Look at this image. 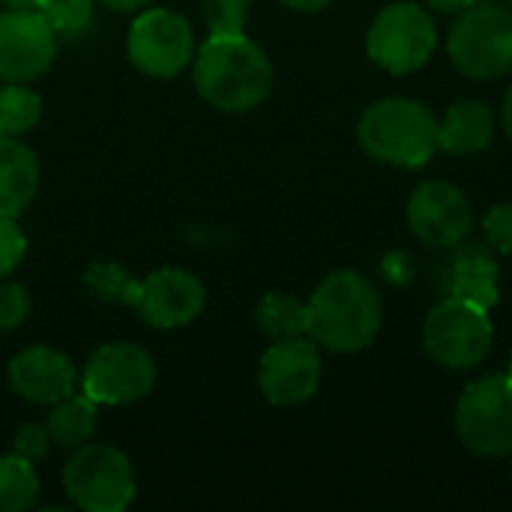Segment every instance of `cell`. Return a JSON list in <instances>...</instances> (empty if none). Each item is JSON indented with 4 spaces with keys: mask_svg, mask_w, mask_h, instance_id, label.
<instances>
[{
    "mask_svg": "<svg viewBox=\"0 0 512 512\" xmlns=\"http://www.w3.org/2000/svg\"><path fill=\"white\" fill-rule=\"evenodd\" d=\"M474 3H480V0H429V6L438 9V12H465Z\"/></svg>",
    "mask_w": 512,
    "mask_h": 512,
    "instance_id": "f546056e",
    "label": "cell"
},
{
    "mask_svg": "<svg viewBox=\"0 0 512 512\" xmlns=\"http://www.w3.org/2000/svg\"><path fill=\"white\" fill-rule=\"evenodd\" d=\"M501 120H504V132L512 141V87L507 90V99H504V111H501Z\"/></svg>",
    "mask_w": 512,
    "mask_h": 512,
    "instance_id": "d6a6232c",
    "label": "cell"
},
{
    "mask_svg": "<svg viewBox=\"0 0 512 512\" xmlns=\"http://www.w3.org/2000/svg\"><path fill=\"white\" fill-rule=\"evenodd\" d=\"M69 501L84 512H123L135 498L129 459L111 444H81L63 468Z\"/></svg>",
    "mask_w": 512,
    "mask_h": 512,
    "instance_id": "8992f818",
    "label": "cell"
},
{
    "mask_svg": "<svg viewBox=\"0 0 512 512\" xmlns=\"http://www.w3.org/2000/svg\"><path fill=\"white\" fill-rule=\"evenodd\" d=\"M99 3L108 6V9H114V12H135V9L147 6L150 0H99Z\"/></svg>",
    "mask_w": 512,
    "mask_h": 512,
    "instance_id": "4dcf8cb0",
    "label": "cell"
},
{
    "mask_svg": "<svg viewBox=\"0 0 512 512\" xmlns=\"http://www.w3.org/2000/svg\"><path fill=\"white\" fill-rule=\"evenodd\" d=\"M357 138L360 147L378 162L420 168L438 150V117L417 99L390 96L363 111Z\"/></svg>",
    "mask_w": 512,
    "mask_h": 512,
    "instance_id": "3957f363",
    "label": "cell"
},
{
    "mask_svg": "<svg viewBox=\"0 0 512 512\" xmlns=\"http://www.w3.org/2000/svg\"><path fill=\"white\" fill-rule=\"evenodd\" d=\"M207 303L204 282L180 267H162L147 279H138L132 306L135 315L156 330H177L192 324Z\"/></svg>",
    "mask_w": 512,
    "mask_h": 512,
    "instance_id": "4fadbf2b",
    "label": "cell"
},
{
    "mask_svg": "<svg viewBox=\"0 0 512 512\" xmlns=\"http://www.w3.org/2000/svg\"><path fill=\"white\" fill-rule=\"evenodd\" d=\"M195 87L219 111H252L273 90V63L246 33H210L195 51Z\"/></svg>",
    "mask_w": 512,
    "mask_h": 512,
    "instance_id": "6da1fadb",
    "label": "cell"
},
{
    "mask_svg": "<svg viewBox=\"0 0 512 512\" xmlns=\"http://www.w3.org/2000/svg\"><path fill=\"white\" fill-rule=\"evenodd\" d=\"M129 60L153 78H174L195 60L189 21L171 9H147L129 30Z\"/></svg>",
    "mask_w": 512,
    "mask_h": 512,
    "instance_id": "30bf717a",
    "label": "cell"
},
{
    "mask_svg": "<svg viewBox=\"0 0 512 512\" xmlns=\"http://www.w3.org/2000/svg\"><path fill=\"white\" fill-rule=\"evenodd\" d=\"M156 384L153 357L132 342H111L90 354L81 372V393L96 405H132Z\"/></svg>",
    "mask_w": 512,
    "mask_h": 512,
    "instance_id": "9c48e42d",
    "label": "cell"
},
{
    "mask_svg": "<svg viewBox=\"0 0 512 512\" xmlns=\"http://www.w3.org/2000/svg\"><path fill=\"white\" fill-rule=\"evenodd\" d=\"M36 12L51 24L57 39H81L96 21V0H39Z\"/></svg>",
    "mask_w": 512,
    "mask_h": 512,
    "instance_id": "603a6c76",
    "label": "cell"
},
{
    "mask_svg": "<svg viewBox=\"0 0 512 512\" xmlns=\"http://www.w3.org/2000/svg\"><path fill=\"white\" fill-rule=\"evenodd\" d=\"M507 375H510V378H512V354H510V372H507Z\"/></svg>",
    "mask_w": 512,
    "mask_h": 512,
    "instance_id": "e575fe53",
    "label": "cell"
},
{
    "mask_svg": "<svg viewBox=\"0 0 512 512\" xmlns=\"http://www.w3.org/2000/svg\"><path fill=\"white\" fill-rule=\"evenodd\" d=\"M84 285L90 288L93 297H99V300H105V303L132 306L138 279H132L129 270H123L120 264L99 261V264H90V267L84 270Z\"/></svg>",
    "mask_w": 512,
    "mask_h": 512,
    "instance_id": "cb8c5ba5",
    "label": "cell"
},
{
    "mask_svg": "<svg viewBox=\"0 0 512 512\" xmlns=\"http://www.w3.org/2000/svg\"><path fill=\"white\" fill-rule=\"evenodd\" d=\"M45 429L57 447H81L96 432V402L90 396H66L51 405Z\"/></svg>",
    "mask_w": 512,
    "mask_h": 512,
    "instance_id": "d6986e66",
    "label": "cell"
},
{
    "mask_svg": "<svg viewBox=\"0 0 512 512\" xmlns=\"http://www.w3.org/2000/svg\"><path fill=\"white\" fill-rule=\"evenodd\" d=\"M48 444H51L48 429L39 426V423H27V426H21V429L15 432V438H12V453L21 456V459H27V462H39V459L48 456Z\"/></svg>",
    "mask_w": 512,
    "mask_h": 512,
    "instance_id": "f1b7e54d",
    "label": "cell"
},
{
    "mask_svg": "<svg viewBox=\"0 0 512 512\" xmlns=\"http://www.w3.org/2000/svg\"><path fill=\"white\" fill-rule=\"evenodd\" d=\"M321 351L312 336L273 342L258 363V387L270 405L291 408L318 393Z\"/></svg>",
    "mask_w": 512,
    "mask_h": 512,
    "instance_id": "8fae6325",
    "label": "cell"
},
{
    "mask_svg": "<svg viewBox=\"0 0 512 512\" xmlns=\"http://www.w3.org/2000/svg\"><path fill=\"white\" fill-rule=\"evenodd\" d=\"M9 387L33 405H54L75 393L78 372L72 360L48 345L24 348L9 363Z\"/></svg>",
    "mask_w": 512,
    "mask_h": 512,
    "instance_id": "9a60e30c",
    "label": "cell"
},
{
    "mask_svg": "<svg viewBox=\"0 0 512 512\" xmlns=\"http://www.w3.org/2000/svg\"><path fill=\"white\" fill-rule=\"evenodd\" d=\"M27 252V237L12 216H0V279L9 276Z\"/></svg>",
    "mask_w": 512,
    "mask_h": 512,
    "instance_id": "4316f807",
    "label": "cell"
},
{
    "mask_svg": "<svg viewBox=\"0 0 512 512\" xmlns=\"http://www.w3.org/2000/svg\"><path fill=\"white\" fill-rule=\"evenodd\" d=\"M39 498V477L33 462L9 453L0 456V512L30 510Z\"/></svg>",
    "mask_w": 512,
    "mask_h": 512,
    "instance_id": "7402d4cb",
    "label": "cell"
},
{
    "mask_svg": "<svg viewBox=\"0 0 512 512\" xmlns=\"http://www.w3.org/2000/svg\"><path fill=\"white\" fill-rule=\"evenodd\" d=\"M492 336L495 330L489 321V309L459 297L441 300L423 324L426 354L438 366L453 372L477 369L489 357Z\"/></svg>",
    "mask_w": 512,
    "mask_h": 512,
    "instance_id": "5b68a950",
    "label": "cell"
},
{
    "mask_svg": "<svg viewBox=\"0 0 512 512\" xmlns=\"http://www.w3.org/2000/svg\"><path fill=\"white\" fill-rule=\"evenodd\" d=\"M249 9L252 0H201V12L210 33H243Z\"/></svg>",
    "mask_w": 512,
    "mask_h": 512,
    "instance_id": "d4e9b609",
    "label": "cell"
},
{
    "mask_svg": "<svg viewBox=\"0 0 512 512\" xmlns=\"http://www.w3.org/2000/svg\"><path fill=\"white\" fill-rule=\"evenodd\" d=\"M258 327L273 339H297L309 336V306L294 294H267L255 309Z\"/></svg>",
    "mask_w": 512,
    "mask_h": 512,
    "instance_id": "ffe728a7",
    "label": "cell"
},
{
    "mask_svg": "<svg viewBox=\"0 0 512 512\" xmlns=\"http://www.w3.org/2000/svg\"><path fill=\"white\" fill-rule=\"evenodd\" d=\"M498 258L483 243H459L441 267V285L447 297L471 300L492 309L501 297L498 291Z\"/></svg>",
    "mask_w": 512,
    "mask_h": 512,
    "instance_id": "2e32d148",
    "label": "cell"
},
{
    "mask_svg": "<svg viewBox=\"0 0 512 512\" xmlns=\"http://www.w3.org/2000/svg\"><path fill=\"white\" fill-rule=\"evenodd\" d=\"M510 3H512V0H510Z\"/></svg>",
    "mask_w": 512,
    "mask_h": 512,
    "instance_id": "d590c367",
    "label": "cell"
},
{
    "mask_svg": "<svg viewBox=\"0 0 512 512\" xmlns=\"http://www.w3.org/2000/svg\"><path fill=\"white\" fill-rule=\"evenodd\" d=\"M42 120V99L21 81L0 87V135L21 138L33 132Z\"/></svg>",
    "mask_w": 512,
    "mask_h": 512,
    "instance_id": "44dd1931",
    "label": "cell"
},
{
    "mask_svg": "<svg viewBox=\"0 0 512 512\" xmlns=\"http://www.w3.org/2000/svg\"><path fill=\"white\" fill-rule=\"evenodd\" d=\"M30 315V294L18 282L0 285V333H9L24 324Z\"/></svg>",
    "mask_w": 512,
    "mask_h": 512,
    "instance_id": "484cf974",
    "label": "cell"
},
{
    "mask_svg": "<svg viewBox=\"0 0 512 512\" xmlns=\"http://www.w3.org/2000/svg\"><path fill=\"white\" fill-rule=\"evenodd\" d=\"M0 6H6V9H36L39 0H0Z\"/></svg>",
    "mask_w": 512,
    "mask_h": 512,
    "instance_id": "836d02e7",
    "label": "cell"
},
{
    "mask_svg": "<svg viewBox=\"0 0 512 512\" xmlns=\"http://www.w3.org/2000/svg\"><path fill=\"white\" fill-rule=\"evenodd\" d=\"M309 336L336 354H354L375 342L384 309L375 285L357 270L330 273L309 297Z\"/></svg>",
    "mask_w": 512,
    "mask_h": 512,
    "instance_id": "7a4b0ae2",
    "label": "cell"
},
{
    "mask_svg": "<svg viewBox=\"0 0 512 512\" xmlns=\"http://www.w3.org/2000/svg\"><path fill=\"white\" fill-rule=\"evenodd\" d=\"M447 54L468 78H504L512 72V9L486 0L459 12V21L447 36Z\"/></svg>",
    "mask_w": 512,
    "mask_h": 512,
    "instance_id": "277c9868",
    "label": "cell"
},
{
    "mask_svg": "<svg viewBox=\"0 0 512 512\" xmlns=\"http://www.w3.org/2000/svg\"><path fill=\"white\" fill-rule=\"evenodd\" d=\"M57 57V33L36 9L0 12V81H30Z\"/></svg>",
    "mask_w": 512,
    "mask_h": 512,
    "instance_id": "5bb4252c",
    "label": "cell"
},
{
    "mask_svg": "<svg viewBox=\"0 0 512 512\" xmlns=\"http://www.w3.org/2000/svg\"><path fill=\"white\" fill-rule=\"evenodd\" d=\"M435 45H438V30L432 15L408 0L384 6L366 36L369 57L393 75H408L423 69Z\"/></svg>",
    "mask_w": 512,
    "mask_h": 512,
    "instance_id": "52a82bcc",
    "label": "cell"
},
{
    "mask_svg": "<svg viewBox=\"0 0 512 512\" xmlns=\"http://www.w3.org/2000/svg\"><path fill=\"white\" fill-rule=\"evenodd\" d=\"M483 234H486V243L495 249V252H512V204H498L492 207L486 216H483Z\"/></svg>",
    "mask_w": 512,
    "mask_h": 512,
    "instance_id": "83f0119b",
    "label": "cell"
},
{
    "mask_svg": "<svg viewBox=\"0 0 512 512\" xmlns=\"http://www.w3.org/2000/svg\"><path fill=\"white\" fill-rule=\"evenodd\" d=\"M456 432L477 456L498 459L512 453L510 375H486L465 387L456 405Z\"/></svg>",
    "mask_w": 512,
    "mask_h": 512,
    "instance_id": "ba28073f",
    "label": "cell"
},
{
    "mask_svg": "<svg viewBox=\"0 0 512 512\" xmlns=\"http://www.w3.org/2000/svg\"><path fill=\"white\" fill-rule=\"evenodd\" d=\"M495 138V114L480 99L456 102L444 120H438V150L450 156L483 153Z\"/></svg>",
    "mask_w": 512,
    "mask_h": 512,
    "instance_id": "e0dca14e",
    "label": "cell"
},
{
    "mask_svg": "<svg viewBox=\"0 0 512 512\" xmlns=\"http://www.w3.org/2000/svg\"><path fill=\"white\" fill-rule=\"evenodd\" d=\"M408 225L423 246L450 252L468 240L474 228V216L459 186L444 183V180H429L411 192Z\"/></svg>",
    "mask_w": 512,
    "mask_h": 512,
    "instance_id": "7c38bea8",
    "label": "cell"
},
{
    "mask_svg": "<svg viewBox=\"0 0 512 512\" xmlns=\"http://www.w3.org/2000/svg\"><path fill=\"white\" fill-rule=\"evenodd\" d=\"M39 189V162L21 138L0 135V216H21Z\"/></svg>",
    "mask_w": 512,
    "mask_h": 512,
    "instance_id": "ac0fdd59",
    "label": "cell"
},
{
    "mask_svg": "<svg viewBox=\"0 0 512 512\" xmlns=\"http://www.w3.org/2000/svg\"><path fill=\"white\" fill-rule=\"evenodd\" d=\"M288 9H297V12H318V9H324L330 0H282Z\"/></svg>",
    "mask_w": 512,
    "mask_h": 512,
    "instance_id": "1f68e13d",
    "label": "cell"
}]
</instances>
